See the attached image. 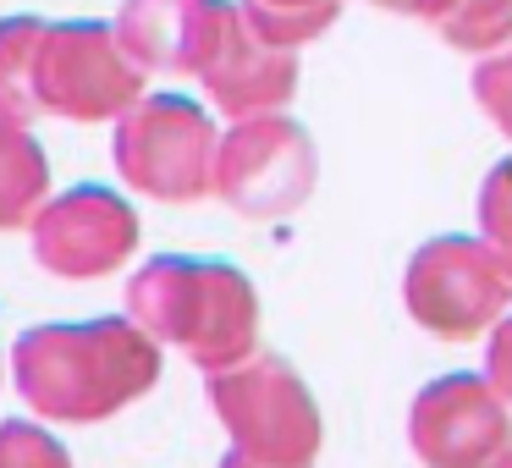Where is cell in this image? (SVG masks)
<instances>
[{"label":"cell","mask_w":512,"mask_h":468,"mask_svg":"<svg viewBox=\"0 0 512 468\" xmlns=\"http://www.w3.org/2000/svg\"><path fill=\"white\" fill-rule=\"evenodd\" d=\"M215 402H221L232 435L243 441V457L287 463V468H303L314 457V435H320L314 430V408L276 358H259L243 375H221L215 380Z\"/></svg>","instance_id":"cell-3"},{"label":"cell","mask_w":512,"mask_h":468,"mask_svg":"<svg viewBox=\"0 0 512 468\" xmlns=\"http://www.w3.org/2000/svg\"><path fill=\"white\" fill-rule=\"evenodd\" d=\"M413 314L441 336H474L490 325V314H501L507 303V281L490 276V265H479L468 243L424 248L413 265Z\"/></svg>","instance_id":"cell-5"},{"label":"cell","mask_w":512,"mask_h":468,"mask_svg":"<svg viewBox=\"0 0 512 468\" xmlns=\"http://www.w3.org/2000/svg\"><path fill=\"white\" fill-rule=\"evenodd\" d=\"M490 375H496V386L512 397V325L496 336V353H490Z\"/></svg>","instance_id":"cell-8"},{"label":"cell","mask_w":512,"mask_h":468,"mask_svg":"<svg viewBox=\"0 0 512 468\" xmlns=\"http://www.w3.org/2000/svg\"><path fill=\"white\" fill-rule=\"evenodd\" d=\"M413 441L430 468H501L512 452V424L485 380L452 375L419 397Z\"/></svg>","instance_id":"cell-4"},{"label":"cell","mask_w":512,"mask_h":468,"mask_svg":"<svg viewBox=\"0 0 512 468\" xmlns=\"http://www.w3.org/2000/svg\"><path fill=\"white\" fill-rule=\"evenodd\" d=\"M17 380L28 402L56 419H100L155 380V347L127 325L34 331L17 342Z\"/></svg>","instance_id":"cell-1"},{"label":"cell","mask_w":512,"mask_h":468,"mask_svg":"<svg viewBox=\"0 0 512 468\" xmlns=\"http://www.w3.org/2000/svg\"><path fill=\"white\" fill-rule=\"evenodd\" d=\"M133 309L155 325L160 336L182 342L193 358L210 369L232 364L254 336V298L237 281V270L221 265H193V259H160L138 276Z\"/></svg>","instance_id":"cell-2"},{"label":"cell","mask_w":512,"mask_h":468,"mask_svg":"<svg viewBox=\"0 0 512 468\" xmlns=\"http://www.w3.org/2000/svg\"><path fill=\"white\" fill-rule=\"evenodd\" d=\"M226 468H287V463H259V457H254V463H248V457H232V463H226Z\"/></svg>","instance_id":"cell-9"},{"label":"cell","mask_w":512,"mask_h":468,"mask_svg":"<svg viewBox=\"0 0 512 468\" xmlns=\"http://www.w3.org/2000/svg\"><path fill=\"white\" fill-rule=\"evenodd\" d=\"M0 468H67V457L50 435L28 430V424H6L0 430Z\"/></svg>","instance_id":"cell-7"},{"label":"cell","mask_w":512,"mask_h":468,"mask_svg":"<svg viewBox=\"0 0 512 468\" xmlns=\"http://www.w3.org/2000/svg\"><path fill=\"white\" fill-rule=\"evenodd\" d=\"M127 243H133V221L105 193H78L50 221H39V259H50L67 276L116 265L127 254Z\"/></svg>","instance_id":"cell-6"}]
</instances>
